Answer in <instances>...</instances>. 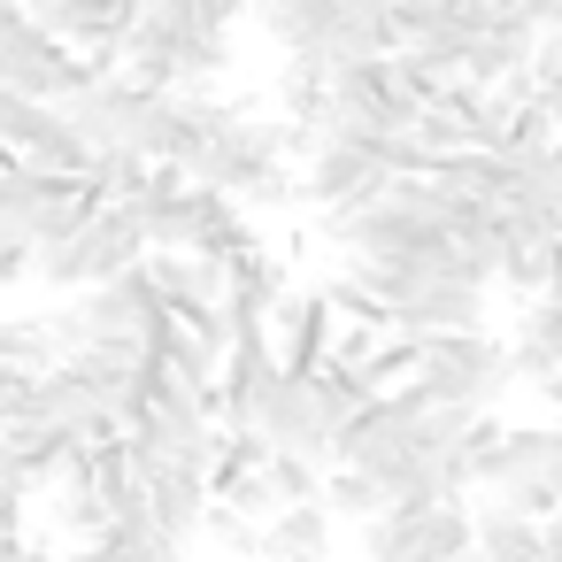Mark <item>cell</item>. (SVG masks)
I'll use <instances>...</instances> for the list:
<instances>
[{"mask_svg":"<svg viewBox=\"0 0 562 562\" xmlns=\"http://www.w3.org/2000/svg\"><path fill=\"white\" fill-rule=\"evenodd\" d=\"M0 562H63V554H47L40 539H16V547H9V554H0Z\"/></svg>","mask_w":562,"mask_h":562,"instance_id":"cell-15","label":"cell"},{"mask_svg":"<svg viewBox=\"0 0 562 562\" xmlns=\"http://www.w3.org/2000/svg\"><path fill=\"white\" fill-rule=\"evenodd\" d=\"M385 186H393V162L378 155V139H370V147H316V155L301 162V201H308L316 216L370 209Z\"/></svg>","mask_w":562,"mask_h":562,"instance_id":"cell-5","label":"cell"},{"mask_svg":"<svg viewBox=\"0 0 562 562\" xmlns=\"http://www.w3.org/2000/svg\"><path fill=\"white\" fill-rule=\"evenodd\" d=\"M516 385V362H508V339L493 331H462V339H431L424 347V370H416V393L439 401V408H470V416H493V401Z\"/></svg>","mask_w":562,"mask_h":562,"instance_id":"cell-2","label":"cell"},{"mask_svg":"<svg viewBox=\"0 0 562 562\" xmlns=\"http://www.w3.org/2000/svg\"><path fill=\"white\" fill-rule=\"evenodd\" d=\"M331 508H285L270 531H262V562H331Z\"/></svg>","mask_w":562,"mask_h":562,"instance_id":"cell-10","label":"cell"},{"mask_svg":"<svg viewBox=\"0 0 562 562\" xmlns=\"http://www.w3.org/2000/svg\"><path fill=\"white\" fill-rule=\"evenodd\" d=\"M93 209H101V193L86 178H47V170H24V162L0 178V224H9L32 255L78 239L93 224Z\"/></svg>","mask_w":562,"mask_h":562,"instance_id":"cell-3","label":"cell"},{"mask_svg":"<svg viewBox=\"0 0 562 562\" xmlns=\"http://www.w3.org/2000/svg\"><path fill=\"white\" fill-rule=\"evenodd\" d=\"M477 554H485V562H547L539 524H531V516H516V508H501V501H485V508H477Z\"/></svg>","mask_w":562,"mask_h":562,"instance_id":"cell-11","label":"cell"},{"mask_svg":"<svg viewBox=\"0 0 562 562\" xmlns=\"http://www.w3.org/2000/svg\"><path fill=\"white\" fill-rule=\"evenodd\" d=\"M362 554L370 562H470L477 554V508L470 501H439V508H385L378 524H362Z\"/></svg>","mask_w":562,"mask_h":562,"instance_id":"cell-4","label":"cell"},{"mask_svg":"<svg viewBox=\"0 0 562 562\" xmlns=\"http://www.w3.org/2000/svg\"><path fill=\"white\" fill-rule=\"evenodd\" d=\"M24 278H40V255H32L9 224H0V285H24Z\"/></svg>","mask_w":562,"mask_h":562,"instance_id":"cell-14","label":"cell"},{"mask_svg":"<svg viewBox=\"0 0 562 562\" xmlns=\"http://www.w3.org/2000/svg\"><path fill=\"white\" fill-rule=\"evenodd\" d=\"M201 531H209V539H216V547H232V554H247V562H262V531H270V524H247V516H232V508H224V501H216V508H209V524H201Z\"/></svg>","mask_w":562,"mask_h":562,"instance_id":"cell-13","label":"cell"},{"mask_svg":"<svg viewBox=\"0 0 562 562\" xmlns=\"http://www.w3.org/2000/svg\"><path fill=\"white\" fill-rule=\"evenodd\" d=\"M331 24H339V0H270L262 9V32L285 63H316L331 47Z\"/></svg>","mask_w":562,"mask_h":562,"instance_id":"cell-9","label":"cell"},{"mask_svg":"<svg viewBox=\"0 0 562 562\" xmlns=\"http://www.w3.org/2000/svg\"><path fill=\"white\" fill-rule=\"evenodd\" d=\"M339 339H347V324H339L331 293H285L270 308V347L293 378H324L339 362Z\"/></svg>","mask_w":562,"mask_h":562,"instance_id":"cell-6","label":"cell"},{"mask_svg":"<svg viewBox=\"0 0 562 562\" xmlns=\"http://www.w3.org/2000/svg\"><path fill=\"white\" fill-rule=\"evenodd\" d=\"M147 262H155L147 216H139V209H93V224H86L78 239H63V247H47V255H40V285H47V293H70V301H86V293H101V285H116V278L147 270Z\"/></svg>","mask_w":562,"mask_h":562,"instance_id":"cell-1","label":"cell"},{"mask_svg":"<svg viewBox=\"0 0 562 562\" xmlns=\"http://www.w3.org/2000/svg\"><path fill=\"white\" fill-rule=\"evenodd\" d=\"M539 547H547V562H562V516H547V524H539Z\"/></svg>","mask_w":562,"mask_h":562,"instance_id":"cell-16","label":"cell"},{"mask_svg":"<svg viewBox=\"0 0 562 562\" xmlns=\"http://www.w3.org/2000/svg\"><path fill=\"white\" fill-rule=\"evenodd\" d=\"M324 508H331V516H355V524H378L393 501H385V485H378V477H362V470H331Z\"/></svg>","mask_w":562,"mask_h":562,"instance_id":"cell-12","label":"cell"},{"mask_svg":"<svg viewBox=\"0 0 562 562\" xmlns=\"http://www.w3.org/2000/svg\"><path fill=\"white\" fill-rule=\"evenodd\" d=\"M539 393H547V408H554V416H562V378H554V385H539Z\"/></svg>","mask_w":562,"mask_h":562,"instance_id":"cell-17","label":"cell"},{"mask_svg":"<svg viewBox=\"0 0 562 562\" xmlns=\"http://www.w3.org/2000/svg\"><path fill=\"white\" fill-rule=\"evenodd\" d=\"M554 247H562V232H547V224H531V216H501V285H508L516 301H547V285H554Z\"/></svg>","mask_w":562,"mask_h":562,"instance_id":"cell-7","label":"cell"},{"mask_svg":"<svg viewBox=\"0 0 562 562\" xmlns=\"http://www.w3.org/2000/svg\"><path fill=\"white\" fill-rule=\"evenodd\" d=\"M508 362H516V385H554L562 378V301H524L516 308Z\"/></svg>","mask_w":562,"mask_h":562,"instance_id":"cell-8","label":"cell"}]
</instances>
